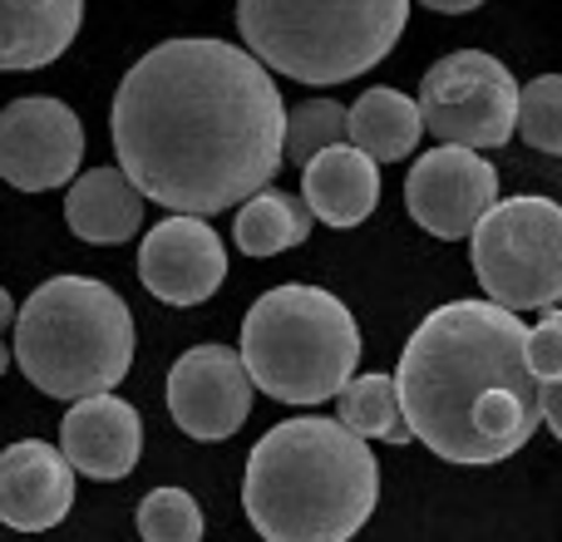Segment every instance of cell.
<instances>
[{
    "mask_svg": "<svg viewBox=\"0 0 562 542\" xmlns=\"http://www.w3.org/2000/svg\"><path fill=\"white\" fill-rule=\"evenodd\" d=\"M380 504V464L340 419H281L257 439L243 508L267 542H350Z\"/></svg>",
    "mask_w": 562,
    "mask_h": 542,
    "instance_id": "obj_3",
    "label": "cell"
},
{
    "mask_svg": "<svg viewBox=\"0 0 562 542\" xmlns=\"http://www.w3.org/2000/svg\"><path fill=\"white\" fill-rule=\"evenodd\" d=\"M336 409L340 425L356 439H380V444H409V425L400 415V395H395V375H380V370H366V375H350L346 385L336 389Z\"/></svg>",
    "mask_w": 562,
    "mask_h": 542,
    "instance_id": "obj_20",
    "label": "cell"
},
{
    "mask_svg": "<svg viewBox=\"0 0 562 542\" xmlns=\"http://www.w3.org/2000/svg\"><path fill=\"white\" fill-rule=\"evenodd\" d=\"M281 104L262 59L227 39H164L109 114L119 173L173 213H223L281 168Z\"/></svg>",
    "mask_w": 562,
    "mask_h": 542,
    "instance_id": "obj_1",
    "label": "cell"
},
{
    "mask_svg": "<svg viewBox=\"0 0 562 542\" xmlns=\"http://www.w3.org/2000/svg\"><path fill=\"white\" fill-rule=\"evenodd\" d=\"M514 128H524V144H533L538 154H562V79L558 75H538L528 89H518Z\"/></svg>",
    "mask_w": 562,
    "mask_h": 542,
    "instance_id": "obj_24",
    "label": "cell"
},
{
    "mask_svg": "<svg viewBox=\"0 0 562 542\" xmlns=\"http://www.w3.org/2000/svg\"><path fill=\"white\" fill-rule=\"evenodd\" d=\"M474 276L504 310H553L562 301V207L553 197L494 203L469 233Z\"/></svg>",
    "mask_w": 562,
    "mask_h": 542,
    "instance_id": "obj_7",
    "label": "cell"
},
{
    "mask_svg": "<svg viewBox=\"0 0 562 542\" xmlns=\"http://www.w3.org/2000/svg\"><path fill=\"white\" fill-rule=\"evenodd\" d=\"M15 360L49 399L109 395L134 365V316L94 276H49L15 316Z\"/></svg>",
    "mask_w": 562,
    "mask_h": 542,
    "instance_id": "obj_4",
    "label": "cell"
},
{
    "mask_svg": "<svg viewBox=\"0 0 562 542\" xmlns=\"http://www.w3.org/2000/svg\"><path fill=\"white\" fill-rule=\"evenodd\" d=\"M138 538L144 542H203V508L183 488H154L138 504Z\"/></svg>",
    "mask_w": 562,
    "mask_h": 542,
    "instance_id": "obj_23",
    "label": "cell"
},
{
    "mask_svg": "<svg viewBox=\"0 0 562 542\" xmlns=\"http://www.w3.org/2000/svg\"><path fill=\"white\" fill-rule=\"evenodd\" d=\"M75 508V468L45 439L0 449V523L15 533H49Z\"/></svg>",
    "mask_w": 562,
    "mask_h": 542,
    "instance_id": "obj_13",
    "label": "cell"
},
{
    "mask_svg": "<svg viewBox=\"0 0 562 542\" xmlns=\"http://www.w3.org/2000/svg\"><path fill=\"white\" fill-rule=\"evenodd\" d=\"M346 144V104L336 99H301L296 109L281 114V158L306 163L321 148Z\"/></svg>",
    "mask_w": 562,
    "mask_h": 542,
    "instance_id": "obj_21",
    "label": "cell"
},
{
    "mask_svg": "<svg viewBox=\"0 0 562 542\" xmlns=\"http://www.w3.org/2000/svg\"><path fill=\"white\" fill-rule=\"evenodd\" d=\"M316 227V217L306 213V203L291 193H277V188H257L252 197L237 203V223L233 237L247 257H277L286 247H301Z\"/></svg>",
    "mask_w": 562,
    "mask_h": 542,
    "instance_id": "obj_19",
    "label": "cell"
},
{
    "mask_svg": "<svg viewBox=\"0 0 562 542\" xmlns=\"http://www.w3.org/2000/svg\"><path fill=\"white\" fill-rule=\"evenodd\" d=\"M65 223L79 242L119 247L144 227V193L119 168H89V173H75V188L65 197Z\"/></svg>",
    "mask_w": 562,
    "mask_h": 542,
    "instance_id": "obj_17",
    "label": "cell"
},
{
    "mask_svg": "<svg viewBox=\"0 0 562 542\" xmlns=\"http://www.w3.org/2000/svg\"><path fill=\"white\" fill-rule=\"evenodd\" d=\"M85 128L69 104L49 94L10 99L0 109V178L20 193H55L79 173Z\"/></svg>",
    "mask_w": 562,
    "mask_h": 542,
    "instance_id": "obj_9",
    "label": "cell"
},
{
    "mask_svg": "<svg viewBox=\"0 0 562 542\" xmlns=\"http://www.w3.org/2000/svg\"><path fill=\"white\" fill-rule=\"evenodd\" d=\"M138 276L168 306H198L227 281V247L207 217H164L138 247Z\"/></svg>",
    "mask_w": 562,
    "mask_h": 542,
    "instance_id": "obj_12",
    "label": "cell"
},
{
    "mask_svg": "<svg viewBox=\"0 0 562 542\" xmlns=\"http://www.w3.org/2000/svg\"><path fill=\"white\" fill-rule=\"evenodd\" d=\"M168 415L188 439H233L252 415V380L243 355L227 346H193L168 370Z\"/></svg>",
    "mask_w": 562,
    "mask_h": 542,
    "instance_id": "obj_11",
    "label": "cell"
},
{
    "mask_svg": "<svg viewBox=\"0 0 562 542\" xmlns=\"http://www.w3.org/2000/svg\"><path fill=\"white\" fill-rule=\"evenodd\" d=\"M85 0H0V69H45L79 35Z\"/></svg>",
    "mask_w": 562,
    "mask_h": 542,
    "instance_id": "obj_16",
    "label": "cell"
},
{
    "mask_svg": "<svg viewBox=\"0 0 562 542\" xmlns=\"http://www.w3.org/2000/svg\"><path fill=\"white\" fill-rule=\"evenodd\" d=\"M419 124L454 148H504L518 134V79L484 49H454L419 84Z\"/></svg>",
    "mask_w": 562,
    "mask_h": 542,
    "instance_id": "obj_8",
    "label": "cell"
},
{
    "mask_svg": "<svg viewBox=\"0 0 562 542\" xmlns=\"http://www.w3.org/2000/svg\"><path fill=\"white\" fill-rule=\"evenodd\" d=\"M425 10H439V15H469V10H479L484 0H419Z\"/></svg>",
    "mask_w": 562,
    "mask_h": 542,
    "instance_id": "obj_25",
    "label": "cell"
},
{
    "mask_svg": "<svg viewBox=\"0 0 562 542\" xmlns=\"http://www.w3.org/2000/svg\"><path fill=\"white\" fill-rule=\"evenodd\" d=\"M524 320L494 301H449L405 340L395 370L409 439L449 464H498L543 429Z\"/></svg>",
    "mask_w": 562,
    "mask_h": 542,
    "instance_id": "obj_2",
    "label": "cell"
},
{
    "mask_svg": "<svg viewBox=\"0 0 562 542\" xmlns=\"http://www.w3.org/2000/svg\"><path fill=\"white\" fill-rule=\"evenodd\" d=\"M301 203L326 227H356L380 203V163L350 144H330L301 163Z\"/></svg>",
    "mask_w": 562,
    "mask_h": 542,
    "instance_id": "obj_15",
    "label": "cell"
},
{
    "mask_svg": "<svg viewBox=\"0 0 562 542\" xmlns=\"http://www.w3.org/2000/svg\"><path fill=\"white\" fill-rule=\"evenodd\" d=\"M524 350H528V370H533V385H538V409H543V425L562 434V316L558 306L543 310L533 330L524 336Z\"/></svg>",
    "mask_w": 562,
    "mask_h": 542,
    "instance_id": "obj_22",
    "label": "cell"
},
{
    "mask_svg": "<svg viewBox=\"0 0 562 542\" xmlns=\"http://www.w3.org/2000/svg\"><path fill=\"white\" fill-rule=\"evenodd\" d=\"M243 370L281 405H326L360 365L356 316L321 286H272L243 320Z\"/></svg>",
    "mask_w": 562,
    "mask_h": 542,
    "instance_id": "obj_6",
    "label": "cell"
},
{
    "mask_svg": "<svg viewBox=\"0 0 562 542\" xmlns=\"http://www.w3.org/2000/svg\"><path fill=\"white\" fill-rule=\"evenodd\" d=\"M10 316H15V301H10V291L0 286V330H10Z\"/></svg>",
    "mask_w": 562,
    "mask_h": 542,
    "instance_id": "obj_26",
    "label": "cell"
},
{
    "mask_svg": "<svg viewBox=\"0 0 562 542\" xmlns=\"http://www.w3.org/2000/svg\"><path fill=\"white\" fill-rule=\"evenodd\" d=\"M498 203V168L474 148L439 144L409 168L405 178V207L429 237H459L474 233V223Z\"/></svg>",
    "mask_w": 562,
    "mask_h": 542,
    "instance_id": "obj_10",
    "label": "cell"
},
{
    "mask_svg": "<svg viewBox=\"0 0 562 542\" xmlns=\"http://www.w3.org/2000/svg\"><path fill=\"white\" fill-rule=\"evenodd\" d=\"M5 370H10V346L0 340V375H5Z\"/></svg>",
    "mask_w": 562,
    "mask_h": 542,
    "instance_id": "obj_27",
    "label": "cell"
},
{
    "mask_svg": "<svg viewBox=\"0 0 562 542\" xmlns=\"http://www.w3.org/2000/svg\"><path fill=\"white\" fill-rule=\"evenodd\" d=\"M419 134H425V124H419L415 99H405L390 84L366 89L346 109V144L375 158V163H400L405 154H415Z\"/></svg>",
    "mask_w": 562,
    "mask_h": 542,
    "instance_id": "obj_18",
    "label": "cell"
},
{
    "mask_svg": "<svg viewBox=\"0 0 562 542\" xmlns=\"http://www.w3.org/2000/svg\"><path fill=\"white\" fill-rule=\"evenodd\" d=\"M59 454L75 474L89 478H114L134 474L138 454H144V419L128 399H119L114 389L109 395H85L75 399V409L59 425Z\"/></svg>",
    "mask_w": 562,
    "mask_h": 542,
    "instance_id": "obj_14",
    "label": "cell"
},
{
    "mask_svg": "<svg viewBox=\"0 0 562 542\" xmlns=\"http://www.w3.org/2000/svg\"><path fill=\"white\" fill-rule=\"evenodd\" d=\"M409 0H237L247 55L301 84H346L395 49Z\"/></svg>",
    "mask_w": 562,
    "mask_h": 542,
    "instance_id": "obj_5",
    "label": "cell"
}]
</instances>
